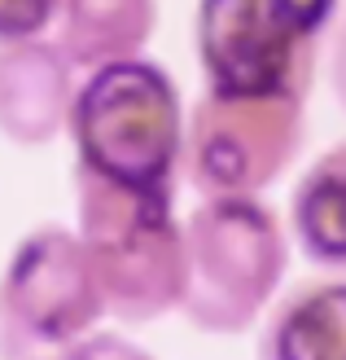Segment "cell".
Here are the masks:
<instances>
[{"mask_svg": "<svg viewBox=\"0 0 346 360\" xmlns=\"http://www.w3.org/2000/svg\"><path fill=\"white\" fill-rule=\"evenodd\" d=\"M189 110L180 84L154 58H127L79 75L66 136L75 167L127 189L175 193L185 176Z\"/></svg>", "mask_w": 346, "mask_h": 360, "instance_id": "cell-1", "label": "cell"}, {"mask_svg": "<svg viewBox=\"0 0 346 360\" xmlns=\"http://www.w3.org/2000/svg\"><path fill=\"white\" fill-rule=\"evenodd\" d=\"M79 242L105 290V312L123 326L180 312L189 290V242L175 193L110 185L75 167Z\"/></svg>", "mask_w": 346, "mask_h": 360, "instance_id": "cell-2", "label": "cell"}, {"mask_svg": "<svg viewBox=\"0 0 346 360\" xmlns=\"http://www.w3.org/2000/svg\"><path fill=\"white\" fill-rule=\"evenodd\" d=\"M189 290L180 316L228 338L259 326L281 299L289 268V224L263 198H202L185 215Z\"/></svg>", "mask_w": 346, "mask_h": 360, "instance_id": "cell-3", "label": "cell"}, {"mask_svg": "<svg viewBox=\"0 0 346 360\" xmlns=\"http://www.w3.org/2000/svg\"><path fill=\"white\" fill-rule=\"evenodd\" d=\"M338 0H197L193 49L206 93L312 97Z\"/></svg>", "mask_w": 346, "mask_h": 360, "instance_id": "cell-4", "label": "cell"}, {"mask_svg": "<svg viewBox=\"0 0 346 360\" xmlns=\"http://www.w3.org/2000/svg\"><path fill=\"white\" fill-rule=\"evenodd\" d=\"M110 316L75 229L40 224L0 268V360H48Z\"/></svg>", "mask_w": 346, "mask_h": 360, "instance_id": "cell-5", "label": "cell"}, {"mask_svg": "<svg viewBox=\"0 0 346 360\" xmlns=\"http://www.w3.org/2000/svg\"><path fill=\"white\" fill-rule=\"evenodd\" d=\"M307 141L302 97L202 93L185 128V180L202 198H263Z\"/></svg>", "mask_w": 346, "mask_h": 360, "instance_id": "cell-6", "label": "cell"}, {"mask_svg": "<svg viewBox=\"0 0 346 360\" xmlns=\"http://www.w3.org/2000/svg\"><path fill=\"white\" fill-rule=\"evenodd\" d=\"M79 70L58 40L0 44V136L9 146L40 150L58 141L70 123Z\"/></svg>", "mask_w": 346, "mask_h": 360, "instance_id": "cell-7", "label": "cell"}, {"mask_svg": "<svg viewBox=\"0 0 346 360\" xmlns=\"http://www.w3.org/2000/svg\"><path fill=\"white\" fill-rule=\"evenodd\" d=\"M259 360H346V277L302 281L272 303Z\"/></svg>", "mask_w": 346, "mask_h": 360, "instance_id": "cell-8", "label": "cell"}, {"mask_svg": "<svg viewBox=\"0 0 346 360\" xmlns=\"http://www.w3.org/2000/svg\"><path fill=\"white\" fill-rule=\"evenodd\" d=\"M53 31L70 66L88 75L110 62L145 58L158 31V0H62Z\"/></svg>", "mask_w": 346, "mask_h": 360, "instance_id": "cell-9", "label": "cell"}, {"mask_svg": "<svg viewBox=\"0 0 346 360\" xmlns=\"http://www.w3.org/2000/svg\"><path fill=\"white\" fill-rule=\"evenodd\" d=\"M289 238L320 268H346V141L329 146L289 193Z\"/></svg>", "mask_w": 346, "mask_h": 360, "instance_id": "cell-10", "label": "cell"}, {"mask_svg": "<svg viewBox=\"0 0 346 360\" xmlns=\"http://www.w3.org/2000/svg\"><path fill=\"white\" fill-rule=\"evenodd\" d=\"M62 0H0V44L44 40L58 27Z\"/></svg>", "mask_w": 346, "mask_h": 360, "instance_id": "cell-11", "label": "cell"}, {"mask_svg": "<svg viewBox=\"0 0 346 360\" xmlns=\"http://www.w3.org/2000/svg\"><path fill=\"white\" fill-rule=\"evenodd\" d=\"M58 360H154V356L145 352V347H136L132 338H123V334L97 330V334H88L84 343L58 352Z\"/></svg>", "mask_w": 346, "mask_h": 360, "instance_id": "cell-12", "label": "cell"}, {"mask_svg": "<svg viewBox=\"0 0 346 360\" xmlns=\"http://www.w3.org/2000/svg\"><path fill=\"white\" fill-rule=\"evenodd\" d=\"M329 88H333V101L346 110V13H338L329 35Z\"/></svg>", "mask_w": 346, "mask_h": 360, "instance_id": "cell-13", "label": "cell"}]
</instances>
